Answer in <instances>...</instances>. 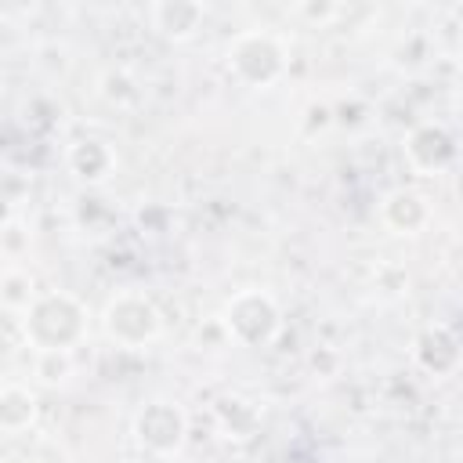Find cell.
Instances as JSON below:
<instances>
[{"mask_svg":"<svg viewBox=\"0 0 463 463\" xmlns=\"http://www.w3.org/2000/svg\"><path fill=\"white\" fill-rule=\"evenodd\" d=\"M65 166L83 184H101L116 174V152L101 137H80L65 148Z\"/></svg>","mask_w":463,"mask_h":463,"instance_id":"cell-9","label":"cell"},{"mask_svg":"<svg viewBox=\"0 0 463 463\" xmlns=\"http://www.w3.org/2000/svg\"><path fill=\"white\" fill-rule=\"evenodd\" d=\"M336 4H300L297 7V14H304V18H311V22H329V18H336Z\"/></svg>","mask_w":463,"mask_h":463,"instance_id":"cell-15","label":"cell"},{"mask_svg":"<svg viewBox=\"0 0 463 463\" xmlns=\"http://www.w3.org/2000/svg\"><path fill=\"white\" fill-rule=\"evenodd\" d=\"M224 61H228V72L242 87H260L264 90V87L282 80V72L289 65V54H286L282 40L271 36L268 29H242L228 40Z\"/></svg>","mask_w":463,"mask_h":463,"instance_id":"cell-2","label":"cell"},{"mask_svg":"<svg viewBox=\"0 0 463 463\" xmlns=\"http://www.w3.org/2000/svg\"><path fill=\"white\" fill-rule=\"evenodd\" d=\"M206 22V7L195 0H159L148 7V25L156 36L170 40V43H184L192 40Z\"/></svg>","mask_w":463,"mask_h":463,"instance_id":"cell-8","label":"cell"},{"mask_svg":"<svg viewBox=\"0 0 463 463\" xmlns=\"http://www.w3.org/2000/svg\"><path fill=\"white\" fill-rule=\"evenodd\" d=\"M221 326L239 347H268L282 329V307L268 289L246 286L228 297L221 311Z\"/></svg>","mask_w":463,"mask_h":463,"instance_id":"cell-4","label":"cell"},{"mask_svg":"<svg viewBox=\"0 0 463 463\" xmlns=\"http://www.w3.org/2000/svg\"><path fill=\"white\" fill-rule=\"evenodd\" d=\"M412 358L416 365L427 373V376H456L459 365H463V344L459 336L445 326V322H434V326H423L412 340Z\"/></svg>","mask_w":463,"mask_h":463,"instance_id":"cell-7","label":"cell"},{"mask_svg":"<svg viewBox=\"0 0 463 463\" xmlns=\"http://www.w3.org/2000/svg\"><path fill=\"white\" fill-rule=\"evenodd\" d=\"M134 441L156 456V459H174L181 456L184 441H188V416L177 402L170 398H152L137 409L134 416Z\"/></svg>","mask_w":463,"mask_h":463,"instance_id":"cell-5","label":"cell"},{"mask_svg":"<svg viewBox=\"0 0 463 463\" xmlns=\"http://www.w3.org/2000/svg\"><path fill=\"white\" fill-rule=\"evenodd\" d=\"M36 297H40V289H33V275L25 268L11 264L4 271V279H0V304H4V311L11 318H22Z\"/></svg>","mask_w":463,"mask_h":463,"instance_id":"cell-12","label":"cell"},{"mask_svg":"<svg viewBox=\"0 0 463 463\" xmlns=\"http://www.w3.org/2000/svg\"><path fill=\"white\" fill-rule=\"evenodd\" d=\"M40 416V402L36 391H29L25 383H4L0 391V430L4 434H25Z\"/></svg>","mask_w":463,"mask_h":463,"instance_id":"cell-11","label":"cell"},{"mask_svg":"<svg viewBox=\"0 0 463 463\" xmlns=\"http://www.w3.org/2000/svg\"><path fill=\"white\" fill-rule=\"evenodd\" d=\"M101 329L116 347L137 351V347L152 344L163 333V311L145 289L130 286V289H119V293H112L105 300Z\"/></svg>","mask_w":463,"mask_h":463,"instance_id":"cell-3","label":"cell"},{"mask_svg":"<svg viewBox=\"0 0 463 463\" xmlns=\"http://www.w3.org/2000/svg\"><path fill=\"white\" fill-rule=\"evenodd\" d=\"M33 373L43 383H61L72 376V351H33Z\"/></svg>","mask_w":463,"mask_h":463,"instance_id":"cell-13","label":"cell"},{"mask_svg":"<svg viewBox=\"0 0 463 463\" xmlns=\"http://www.w3.org/2000/svg\"><path fill=\"white\" fill-rule=\"evenodd\" d=\"M380 217L391 232L398 235H416L430 224V203L427 195H420L416 188H394L391 195H383L380 203Z\"/></svg>","mask_w":463,"mask_h":463,"instance_id":"cell-10","label":"cell"},{"mask_svg":"<svg viewBox=\"0 0 463 463\" xmlns=\"http://www.w3.org/2000/svg\"><path fill=\"white\" fill-rule=\"evenodd\" d=\"M456 156H459V145H456V137H452V130L445 123L427 119V123H416L405 134V159L423 177L449 170L456 163Z\"/></svg>","mask_w":463,"mask_h":463,"instance_id":"cell-6","label":"cell"},{"mask_svg":"<svg viewBox=\"0 0 463 463\" xmlns=\"http://www.w3.org/2000/svg\"><path fill=\"white\" fill-rule=\"evenodd\" d=\"M0 246H4V257H7V260H18V257L29 250V232L22 228V221H18L14 213H7V217H4Z\"/></svg>","mask_w":463,"mask_h":463,"instance_id":"cell-14","label":"cell"},{"mask_svg":"<svg viewBox=\"0 0 463 463\" xmlns=\"http://www.w3.org/2000/svg\"><path fill=\"white\" fill-rule=\"evenodd\" d=\"M18 326L29 351H72L87 336V307L65 289H43Z\"/></svg>","mask_w":463,"mask_h":463,"instance_id":"cell-1","label":"cell"}]
</instances>
